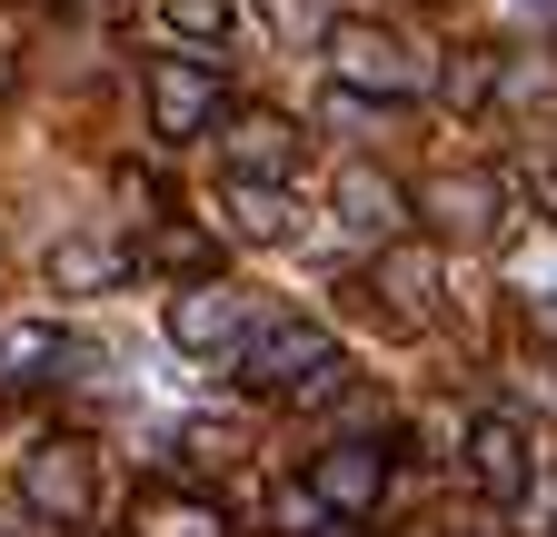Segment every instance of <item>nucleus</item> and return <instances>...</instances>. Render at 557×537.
<instances>
[{"label":"nucleus","instance_id":"f257e3e1","mask_svg":"<svg viewBox=\"0 0 557 537\" xmlns=\"http://www.w3.org/2000/svg\"><path fill=\"white\" fill-rule=\"evenodd\" d=\"M319 60H329V80L348 100H418V90L438 80V60L418 50V40H398L388 21H329L319 30Z\"/></svg>","mask_w":557,"mask_h":537},{"label":"nucleus","instance_id":"f03ea898","mask_svg":"<svg viewBox=\"0 0 557 537\" xmlns=\"http://www.w3.org/2000/svg\"><path fill=\"white\" fill-rule=\"evenodd\" d=\"M518 170H429L418 179V220L438 239H508L518 229Z\"/></svg>","mask_w":557,"mask_h":537},{"label":"nucleus","instance_id":"7ed1b4c3","mask_svg":"<svg viewBox=\"0 0 557 537\" xmlns=\"http://www.w3.org/2000/svg\"><path fill=\"white\" fill-rule=\"evenodd\" d=\"M329 359H338V339H329L319 319H259L249 339H239V388L249 398H299Z\"/></svg>","mask_w":557,"mask_h":537},{"label":"nucleus","instance_id":"20e7f679","mask_svg":"<svg viewBox=\"0 0 557 537\" xmlns=\"http://www.w3.org/2000/svg\"><path fill=\"white\" fill-rule=\"evenodd\" d=\"M21 508L50 517V527H81L100 508V448L90 438H40L21 458Z\"/></svg>","mask_w":557,"mask_h":537},{"label":"nucleus","instance_id":"39448f33","mask_svg":"<svg viewBox=\"0 0 557 537\" xmlns=\"http://www.w3.org/2000/svg\"><path fill=\"white\" fill-rule=\"evenodd\" d=\"M249 319H259V299H239L230 279H189V289L170 299V349L220 359V349H239V339H249Z\"/></svg>","mask_w":557,"mask_h":537},{"label":"nucleus","instance_id":"423d86ee","mask_svg":"<svg viewBox=\"0 0 557 537\" xmlns=\"http://www.w3.org/2000/svg\"><path fill=\"white\" fill-rule=\"evenodd\" d=\"M209 120H230V100H220V71L209 60H150V129L160 140H199Z\"/></svg>","mask_w":557,"mask_h":537},{"label":"nucleus","instance_id":"0eeeda50","mask_svg":"<svg viewBox=\"0 0 557 537\" xmlns=\"http://www.w3.org/2000/svg\"><path fill=\"white\" fill-rule=\"evenodd\" d=\"M528 419H508V409H487V419H468V488L487 498V508H518L528 498Z\"/></svg>","mask_w":557,"mask_h":537},{"label":"nucleus","instance_id":"6e6552de","mask_svg":"<svg viewBox=\"0 0 557 537\" xmlns=\"http://www.w3.org/2000/svg\"><path fill=\"white\" fill-rule=\"evenodd\" d=\"M309 498H319L329 517H369V508L388 498V448H379V438L319 448V458H309Z\"/></svg>","mask_w":557,"mask_h":537},{"label":"nucleus","instance_id":"1a4fd4ad","mask_svg":"<svg viewBox=\"0 0 557 537\" xmlns=\"http://www.w3.org/2000/svg\"><path fill=\"white\" fill-rule=\"evenodd\" d=\"M329 210H338V229H359V239H388L398 220H418V199L388 179V170H369V160H348L338 179H329Z\"/></svg>","mask_w":557,"mask_h":537},{"label":"nucleus","instance_id":"9d476101","mask_svg":"<svg viewBox=\"0 0 557 537\" xmlns=\"http://www.w3.org/2000/svg\"><path fill=\"white\" fill-rule=\"evenodd\" d=\"M369 289H379V309H388V319H408V328H418V319L438 309V289H448V279H438V249L379 239V259H369Z\"/></svg>","mask_w":557,"mask_h":537},{"label":"nucleus","instance_id":"9b49d317","mask_svg":"<svg viewBox=\"0 0 557 537\" xmlns=\"http://www.w3.org/2000/svg\"><path fill=\"white\" fill-rule=\"evenodd\" d=\"M289 160H299V129L278 110H230V140H220L230 179H289Z\"/></svg>","mask_w":557,"mask_h":537},{"label":"nucleus","instance_id":"f8f14e48","mask_svg":"<svg viewBox=\"0 0 557 537\" xmlns=\"http://www.w3.org/2000/svg\"><path fill=\"white\" fill-rule=\"evenodd\" d=\"M70 369V339L50 319H0V388H50Z\"/></svg>","mask_w":557,"mask_h":537},{"label":"nucleus","instance_id":"ddd939ff","mask_svg":"<svg viewBox=\"0 0 557 537\" xmlns=\"http://www.w3.org/2000/svg\"><path fill=\"white\" fill-rule=\"evenodd\" d=\"M129 268H139V249H129V239H60V249H50V289L90 299V289H120Z\"/></svg>","mask_w":557,"mask_h":537},{"label":"nucleus","instance_id":"4468645a","mask_svg":"<svg viewBox=\"0 0 557 537\" xmlns=\"http://www.w3.org/2000/svg\"><path fill=\"white\" fill-rule=\"evenodd\" d=\"M220 199H230V229H239L249 249H278V239H299V199L278 189V179H230Z\"/></svg>","mask_w":557,"mask_h":537},{"label":"nucleus","instance_id":"2eb2a0df","mask_svg":"<svg viewBox=\"0 0 557 537\" xmlns=\"http://www.w3.org/2000/svg\"><path fill=\"white\" fill-rule=\"evenodd\" d=\"M508 299H518L528 319H547V328H557V220H547V229H528V239L508 249Z\"/></svg>","mask_w":557,"mask_h":537},{"label":"nucleus","instance_id":"dca6fc26","mask_svg":"<svg viewBox=\"0 0 557 537\" xmlns=\"http://www.w3.org/2000/svg\"><path fill=\"white\" fill-rule=\"evenodd\" d=\"M129 537H230L220 498H180V488H150L129 508Z\"/></svg>","mask_w":557,"mask_h":537},{"label":"nucleus","instance_id":"f3484780","mask_svg":"<svg viewBox=\"0 0 557 537\" xmlns=\"http://www.w3.org/2000/svg\"><path fill=\"white\" fill-rule=\"evenodd\" d=\"M498 80H508L498 50H458L448 60V110H498Z\"/></svg>","mask_w":557,"mask_h":537},{"label":"nucleus","instance_id":"a211bd4d","mask_svg":"<svg viewBox=\"0 0 557 537\" xmlns=\"http://www.w3.org/2000/svg\"><path fill=\"white\" fill-rule=\"evenodd\" d=\"M180 448H189L199 467H230V458H249V428H239V419H189Z\"/></svg>","mask_w":557,"mask_h":537},{"label":"nucleus","instance_id":"6ab92c4d","mask_svg":"<svg viewBox=\"0 0 557 537\" xmlns=\"http://www.w3.org/2000/svg\"><path fill=\"white\" fill-rule=\"evenodd\" d=\"M508 170H518V189L537 199V210L557 220V129H547V140H518V160H508Z\"/></svg>","mask_w":557,"mask_h":537},{"label":"nucleus","instance_id":"aec40b11","mask_svg":"<svg viewBox=\"0 0 557 537\" xmlns=\"http://www.w3.org/2000/svg\"><path fill=\"white\" fill-rule=\"evenodd\" d=\"M160 21H170L180 40H220V30L239 21V0H160Z\"/></svg>","mask_w":557,"mask_h":537},{"label":"nucleus","instance_id":"412c9836","mask_svg":"<svg viewBox=\"0 0 557 537\" xmlns=\"http://www.w3.org/2000/svg\"><path fill=\"white\" fill-rule=\"evenodd\" d=\"M160 268H170V279H209V268H220V249H209L199 229L170 220V229H160Z\"/></svg>","mask_w":557,"mask_h":537},{"label":"nucleus","instance_id":"4be33fe9","mask_svg":"<svg viewBox=\"0 0 557 537\" xmlns=\"http://www.w3.org/2000/svg\"><path fill=\"white\" fill-rule=\"evenodd\" d=\"M120 199H129V220H139V229H170V189H160L150 170H120Z\"/></svg>","mask_w":557,"mask_h":537},{"label":"nucleus","instance_id":"5701e85b","mask_svg":"<svg viewBox=\"0 0 557 537\" xmlns=\"http://www.w3.org/2000/svg\"><path fill=\"white\" fill-rule=\"evenodd\" d=\"M508 21H557V0H498Z\"/></svg>","mask_w":557,"mask_h":537},{"label":"nucleus","instance_id":"b1692460","mask_svg":"<svg viewBox=\"0 0 557 537\" xmlns=\"http://www.w3.org/2000/svg\"><path fill=\"white\" fill-rule=\"evenodd\" d=\"M60 11H120V0H60Z\"/></svg>","mask_w":557,"mask_h":537}]
</instances>
